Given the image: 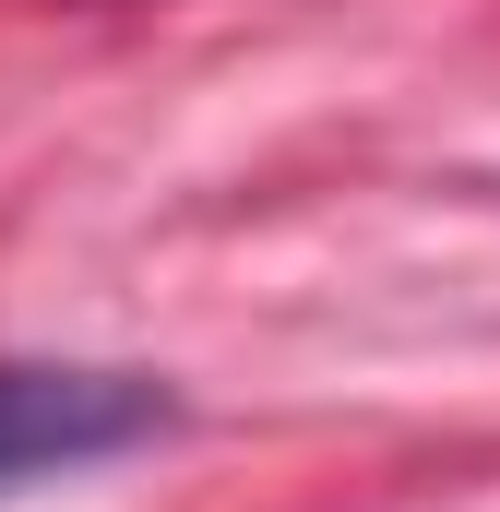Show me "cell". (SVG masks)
Segmentation results:
<instances>
[{
    "label": "cell",
    "mask_w": 500,
    "mask_h": 512,
    "mask_svg": "<svg viewBox=\"0 0 500 512\" xmlns=\"http://www.w3.org/2000/svg\"><path fill=\"white\" fill-rule=\"evenodd\" d=\"M179 405L143 370H72V358H0V489L24 477H72L108 465L131 441H155Z\"/></svg>",
    "instance_id": "6da1fadb"
}]
</instances>
